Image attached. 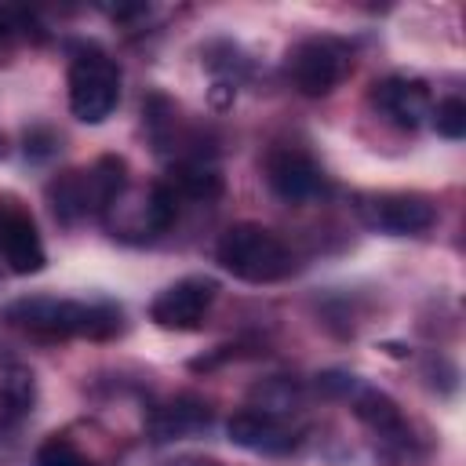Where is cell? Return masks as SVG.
<instances>
[{"instance_id":"15","label":"cell","mask_w":466,"mask_h":466,"mask_svg":"<svg viewBox=\"0 0 466 466\" xmlns=\"http://www.w3.org/2000/svg\"><path fill=\"white\" fill-rule=\"evenodd\" d=\"M167 189L175 197H186V200H218L226 182H222V171L211 164V157H197V160H175L171 171H167Z\"/></svg>"},{"instance_id":"24","label":"cell","mask_w":466,"mask_h":466,"mask_svg":"<svg viewBox=\"0 0 466 466\" xmlns=\"http://www.w3.org/2000/svg\"><path fill=\"white\" fill-rule=\"evenodd\" d=\"M7 208H11V204H0V229H4V215H7Z\"/></svg>"},{"instance_id":"13","label":"cell","mask_w":466,"mask_h":466,"mask_svg":"<svg viewBox=\"0 0 466 466\" xmlns=\"http://www.w3.org/2000/svg\"><path fill=\"white\" fill-rule=\"evenodd\" d=\"M0 255L7 262L11 273L18 277H29V273H40L44 262H47V251H44V240L33 226V218L22 211V208H7L4 215V229H0Z\"/></svg>"},{"instance_id":"14","label":"cell","mask_w":466,"mask_h":466,"mask_svg":"<svg viewBox=\"0 0 466 466\" xmlns=\"http://www.w3.org/2000/svg\"><path fill=\"white\" fill-rule=\"evenodd\" d=\"M33 404H36V379L29 364L0 350V430L18 426L33 411Z\"/></svg>"},{"instance_id":"12","label":"cell","mask_w":466,"mask_h":466,"mask_svg":"<svg viewBox=\"0 0 466 466\" xmlns=\"http://www.w3.org/2000/svg\"><path fill=\"white\" fill-rule=\"evenodd\" d=\"M211 426V408L200 400V397H175V400H164V404H153L149 415H146V433L153 444H167V441H182V437H193L200 430Z\"/></svg>"},{"instance_id":"16","label":"cell","mask_w":466,"mask_h":466,"mask_svg":"<svg viewBox=\"0 0 466 466\" xmlns=\"http://www.w3.org/2000/svg\"><path fill=\"white\" fill-rule=\"evenodd\" d=\"M353 415L364 422V426H371L379 437H404V415H400V408H397V400L393 397H386L382 390H371V386H360V390H353Z\"/></svg>"},{"instance_id":"4","label":"cell","mask_w":466,"mask_h":466,"mask_svg":"<svg viewBox=\"0 0 466 466\" xmlns=\"http://www.w3.org/2000/svg\"><path fill=\"white\" fill-rule=\"evenodd\" d=\"M120 102V66L98 51L80 47L69 62V113L80 124H102Z\"/></svg>"},{"instance_id":"1","label":"cell","mask_w":466,"mask_h":466,"mask_svg":"<svg viewBox=\"0 0 466 466\" xmlns=\"http://www.w3.org/2000/svg\"><path fill=\"white\" fill-rule=\"evenodd\" d=\"M4 320L40 339H113L124 328L120 324L124 313L113 302L51 299V295H25L7 302Z\"/></svg>"},{"instance_id":"7","label":"cell","mask_w":466,"mask_h":466,"mask_svg":"<svg viewBox=\"0 0 466 466\" xmlns=\"http://www.w3.org/2000/svg\"><path fill=\"white\" fill-rule=\"evenodd\" d=\"M262 171H266V186L284 204H309V200L328 193V178H324L320 164L306 149L277 146V149L266 153Z\"/></svg>"},{"instance_id":"17","label":"cell","mask_w":466,"mask_h":466,"mask_svg":"<svg viewBox=\"0 0 466 466\" xmlns=\"http://www.w3.org/2000/svg\"><path fill=\"white\" fill-rule=\"evenodd\" d=\"M25 40H44V29L33 11L0 4V44H25Z\"/></svg>"},{"instance_id":"23","label":"cell","mask_w":466,"mask_h":466,"mask_svg":"<svg viewBox=\"0 0 466 466\" xmlns=\"http://www.w3.org/2000/svg\"><path fill=\"white\" fill-rule=\"evenodd\" d=\"M160 466H218V462L208 459V455H175V459H167Z\"/></svg>"},{"instance_id":"10","label":"cell","mask_w":466,"mask_h":466,"mask_svg":"<svg viewBox=\"0 0 466 466\" xmlns=\"http://www.w3.org/2000/svg\"><path fill=\"white\" fill-rule=\"evenodd\" d=\"M226 433L237 448L255 455H291L299 448V430L288 426V419L269 415L262 408H240L229 415Z\"/></svg>"},{"instance_id":"20","label":"cell","mask_w":466,"mask_h":466,"mask_svg":"<svg viewBox=\"0 0 466 466\" xmlns=\"http://www.w3.org/2000/svg\"><path fill=\"white\" fill-rule=\"evenodd\" d=\"M430 124H433V131L437 135H444V138H451V142H459L462 135H466V102L462 98H444V102H437L433 106V113H430Z\"/></svg>"},{"instance_id":"2","label":"cell","mask_w":466,"mask_h":466,"mask_svg":"<svg viewBox=\"0 0 466 466\" xmlns=\"http://www.w3.org/2000/svg\"><path fill=\"white\" fill-rule=\"evenodd\" d=\"M127 164L120 157H98L91 167H69L47 182L51 215L62 226H76L84 218H102L106 208L124 193Z\"/></svg>"},{"instance_id":"6","label":"cell","mask_w":466,"mask_h":466,"mask_svg":"<svg viewBox=\"0 0 466 466\" xmlns=\"http://www.w3.org/2000/svg\"><path fill=\"white\" fill-rule=\"evenodd\" d=\"M175 193L167 189V182H153L146 189H131L124 186V193L106 208L102 222L109 226L113 237H131V240H146L164 233L175 222Z\"/></svg>"},{"instance_id":"18","label":"cell","mask_w":466,"mask_h":466,"mask_svg":"<svg viewBox=\"0 0 466 466\" xmlns=\"http://www.w3.org/2000/svg\"><path fill=\"white\" fill-rule=\"evenodd\" d=\"M255 404L251 408H262V411H269V415H291V408L299 404V386L291 382V379H269L266 386H258L255 390Z\"/></svg>"},{"instance_id":"8","label":"cell","mask_w":466,"mask_h":466,"mask_svg":"<svg viewBox=\"0 0 466 466\" xmlns=\"http://www.w3.org/2000/svg\"><path fill=\"white\" fill-rule=\"evenodd\" d=\"M218 295V284L211 277H182L167 284L153 302H149V320L164 331H193L204 324L211 302Z\"/></svg>"},{"instance_id":"21","label":"cell","mask_w":466,"mask_h":466,"mask_svg":"<svg viewBox=\"0 0 466 466\" xmlns=\"http://www.w3.org/2000/svg\"><path fill=\"white\" fill-rule=\"evenodd\" d=\"M317 390H320L324 397H350V393L357 390V382H353V375H346V371H324V375H317Z\"/></svg>"},{"instance_id":"9","label":"cell","mask_w":466,"mask_h":466,"mask_svg":"<svg viewBox=\"0 0 466 466\" xmlns=\"http://www.w3.org/2000/svg\"><path fill=\"white\" fill-rule=\"evenodd\" d=\"M360 218L390 237H415L437 222V208L419 193H371L357 204Z\"/></svg>"},{"instance_id":"5","label":"cell","mask_w":466,"mask_h":466,"mask_svg":"<svg viewBox=\"0 0 466 466\" xmlns=\"http://www.w3.org/2000/svg\"><path fill=\"white\" fill-rule=\"evenodd\" d=\"M350 66H353V58H350V47L342 40H335V36H306L288 51L284 76L299 95L324 98L346 80Z\"/></svg>"},{"instance_id":"11","label":"cell","mask_w":466,"mask_h":466,"mask_svg":"<svg viewBox=\"0 0 466 466\" xmlns=\"http://www.w3.org/2000/svg\"><path fill=\"white\" fill-rule=\"evenodd\" d=\"M371 106L379 109V116H386L393 127L400 131H415L422 124H430L433 113V98L430 87L415 76H386L371 87Z\"/></svg>"},{"instance_id":"3","label":"cell","mask_w":466,"mask_h":466,"mask_svg":"<svg viewBox=\"0 0 466 466\" xmlns=\"http://www.w3.org/2000/svg\"><path fill=\"white\" fill-rule=\"evenodd\" d=\"M215 258L229 277H237L244 284H273L291 273L288 244L258 222H237V226L222 229V237L215 244Z\"/></svg>"},{"instance_id":"22","label":"cell","mask_w":466,"mask_h":466,"mask_svg":"<svg viewBox=\"0 0 466 466\" xmlns=\"http://www.w3.org/2000/svg\"><path fill=\"white\" fill-rule=\"evenodd\" d=\"M51 149H55V135H51V131L36 127V131H29V135H25V157H33V160H44Z\"/></svg>"},{"instance_id":"19","label":"cell","mask_w":466,"mask_h":466,"mask_svg":"<svg viewBox=\"0 0 466 466\" xmlns=\"http://www.w3.org/2000/svg\"><path fill=\"white\" fill-rule=\"evenodd\" d=\"M33 466H91V459L69 441V437H47L36 455H33Z\"/></svg>"}]
</instances>
